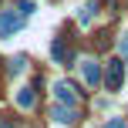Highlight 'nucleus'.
I'll return each instance as SVG.
<instances>
[{
	"mask_svg": "<svg viewBox=\"0 0 128 128\" xmlns=\"http://www.w3.org/2000/svg\"><path fill=\"white\" fill-rule=\"evenodd\" d=\"M24 27V17L17 10H0V37H14Z\"/></svg>",
	"mask_w": 128,
	"mask_h": 128,
	"instance_id": "obj_1",
	"label": "nucleus"
},
{
	"mask_svg": "<svg viewBox=\"0 0 128 128\" xmlns=\"http://www.w3.org/2000/svg\"><path fill=\"white\" fill-rule=\"evenodd\" d=\"M122 81H125V64H122V58H115V61H108V71H104V88L118 91Z\"/></svg>",
	"mask_w": 128,
	"mask_h": 128,
	"instance_id": "obj_2",
	"label": "nucleus"
},
{
	"mask_svg": "<svg viewBox=\"0 0 128 128\" xmlns=\"http://www.w3.org/2000/svg\"><path fill=\"white\" fill-rule=\"evenodd\" d=\"M78 68H81V78H84V84H88V88H98V84H101V68H98L94 58L78 61Z\"/></svg>",
	"mask_w": 128,
	"mask_h": 128,
	"instance_id": "obj_3",
	"label": "nucleus"
},
{
	"mask_svg": "<svg viewBox=\"0 0 128 128\" xmlns=\"http://www.w3.org/2000/svg\"><path fill=\"white\" fill-rule=\"evenodd\" d=\"M54 98H58V104H68V108H78V91L71 81H58L54 84Z\"/></svg>",
	"mask_w": 128,
	"mask_h": 128,
	"instance_id": "obj_4",
	"label": "nucleus"
},
{
	"mask_svg": "<svg viewBox=\"0 0 128 128\" xmlns=\"http://www.w3.org/2000/svg\"><path fill=\"white\" fill-rule=\"evenodd\" d=\"M51 54H54V61H58V64H64V68H71V64H74V51H71V44H64L61 37L51 44Z\"/></svg>",
	"mask_w": 128,
	"mask_h": 128,
	"instance_id": "obj_5",
	"label": "nucleus"
},
{
	"mask_svg": "<svg viewBox=\"0 0 128 128\" xmlns=\"http://www.w3.org/2000/svg\"><path fill=\"white\" fill-rule=\"evenodd\" d=\"M51 118H54V122H61V125H71V122L78 118V111L68 108V104H54V108H51Z\"/></svg>",
	"mask_w": 128,
	"mask_h": 128,
	"instance_id": "obj_6",
	"label": "nucleus"
},
{
	"mask_svg": "<svg viewBox=\"0 0 128 128\" xmlns=\"http://www.w3.org/2000/svg\"><path fill=\"white\" fill-rule=\"evenodd\" d=\"M34 101H37L34 88H20V91H17V104H20L24 111H30V108H34Z\"/></svg>",
	"mask_w": 128,
	"mask_h": 128,
	"instance_id": "obj_7",
	"label": "nucleus"
},
{
	"mask_svg": "<svg viewBox=\"0 0 128 128\" xmlns=\"http://www.w3.org/2000/svg\"><path fill=\"white\" fill-rule=\"evenodd\" d=\"M98 14V0H84V7H81V14H78V20L81 24H91V17Z\"/></svg>",
	"mask_w": 128,
	"mask_h": 128,
	"instance_id": "obj_8",
	"label": "nucleus"
},
{
	"mask_svg": "<svg viewBox=\"0 0 128 128\" xmlns=\"http://www.w3.org/2000/svg\"><path fill=\"white\" fill-rule=\"evenodd\" d=\"M14 10H17V14H20V17H24V20H27V17H30V14H34V10H37V7H34V0H20V4H17V7H14Z\"/></svg>",
	"mask_w": 128,
	"mask_h": 128,
	"instance_id": "obj_9",
	"label": "nucleus"
},
{
	"mask_svg": "<svg viewBox=\"0 0 128 128\" xmlns=\"http://www.w3.org/2000/svg\"><path fill=\"white\" fill-rule=\"evenodd\" d=\"M24 64H27L24 58H14L10 64H7V71H10V74H20V71H24Z\"/></svg>",
	"mask_w": 128,
	"mask_h": 128,
	"instance_id": "obj_10",
	"label": "nucleus"
},
{
	"mask_svg": "<svg viewBox=\"0 0 128 128\" xmlns=\"http://www.w3.org/2000/svg\"><path fill=\"white\" fill-rule=\"evenodd\" d=\"M98 47H101V51H108V47H111V37H108V34H101V40H98Z\"/></svg>",
	"mask_w": 128,
	"mask_h": 128,
	"instance_id": "obj_11",
	"label": "nucleus"
},
{
	"mask_svg": "<svg viewBox=\"0 0 128 128\" xmlns=\"http://www.w3.org/2000/svg\"><path fill=\"white\" fill-rule=\"evenodd\" d=\"M122 61H128V34L122 37Z\"/></svg>",
	"mask_w": 128,
	"mask_h": 128,
	"instance_id": "obj_12",
	"label": "nucleus"
},
{
	"mask_svg": "<svg viewBox=\"0 0 128 128\" xmlns=\"http://www.w3.org/2000/svg\"><path fill=\"white\" fill-rule=\"evenodd\" d=\"M104 128H122V122H118V118H111V122L104 125Z\"/></svg>",
	"mask_w": 128,
	"mask_h": 128,
	"instance_id": "obj_13",
	"label": "nucleus"
},
{
	"mask_svg": "<svg viewBox=\"0 0 128 128\" xmlns=\"http://www.w3.org/2000/svg\"><path fill=\"white\" fill-rule=\"evenodd\" d=\"M0 128H14V125H10V122H0Z\"/></svg>",
	"mask_w": 128,
	"mask_h": 128,
	"instance_id": "obj_14",
	"label": "nucleus"
}]
</instances>
